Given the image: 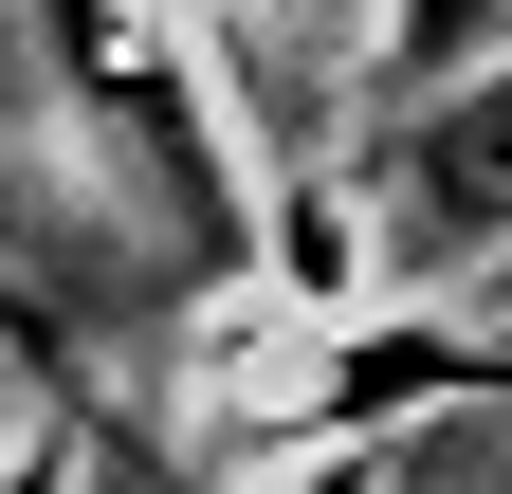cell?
<instances>
[{
  "label": "cell",
  "instance_id": "cell-1",
  "mask_svg": "<svg viewBox=\"0 0 512 494\" xmlns=\"http://www.w3.org/2000/svg\"><path fill=\"white\" fill-rule=\"evenodd\" d=\"M348 202H366L384 293L494 275V257H512V55H494V74H458L439 110H384L366 165H348Z\"/></svg>",
  "mask_w": 512,
  "mask_h": 494
},
{
  "label": "cell",
  "instance_id": "cell-2",
  "mask_svg": "<svg viewBox=\"0 0 512 494\" xmlns=\"http://www.w3.org/2000/svg\"><path fill=\"white\" fill-rule=\"evenodd\" d=\"M494 55H512V0H384L366 74H384V110H439L458 74H494Z\"/></svg>",
  "mask_w": 512,
  "mask_h": 494
},
{
  "label": "cell",
  "instance_id": "cell-3",
  "mask_svg": "<svg viewBox=\"0 0 512 494\" xmlns=\"http://www.w3.org/2000/svg\"><path fill=\"white\" fill-rule=\"evenodd\" d=\"M275 37L293 55H348V37H384V0H275Z\"/></svg>",
  "mask_w": 512,
  "mask_h": 494
}]
</instances>
